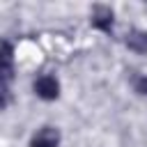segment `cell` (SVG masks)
<instances>
[{
    "instance_id": "6da1fadb",
    "label": "cell",
    "mask_w": 147,
    "mask_h": 147,
    "mask_svg": "<svg viewBox=\"0 0 147 147\" xmlns=\"http://www.w3.org/2000/svg\"><path fill=\"white\" fill-rule=\"evenodd\" d=\"M34 92H37L41 99L53 101V99H57V94H60V83L55 80V76H41V78L34 80Z\"/></svg>"
},
{
    "instance_id": "7a4b0ae2",
    "label": "cell",
    "mask_w": 147,
    "mask_h": 147,
    "mask_svg": "<svg viewBox=\"0 0 147 147\" xmlns=\"http://www.w3.org/2000/svg\"><path fill=\"white\" fill-rule=\"evenodd\" d=\"M57 145H60V133L53 126L39 129L32 136V142H30V147H57Z\"/></svg>"
},
{
    "instance_id": "3957f363",
    "label": "cell",
    "mask_w": 147,
    "mask_h": 147,
    "mask_svg": "<svg viewBox=\"0 0 147 147\" xmlns=\"http://www.w3.org/2000/svg\"><path fill=\"white\" fill-rule=\"evenodd\" d=\"M92 25H94L96 30L108 32V30L113 28V9H110V7H103V5L94 7V14H92Z\"/></svg>"
},
{
    "instance_id": "277c9868",
    "label": "cell",
    "mask_w": 147,
    "mask_h": 147,
    "mask_svg": "<svg viewBox=\"0 0 147 147\" xmlns=\"http://www.w3.org/2000/svg\"><path fill=\"white\" fill-rule=\"evenodd\" d=\"M126 46H129L131 51L147 53V34H145V32H138V30L129 32V34H126Z\"/></svg>"
},
{
    "instance_id": "5b68a950",
    "label": "cell",
    "mask_w": 147,
    "mask_h": 147,
    "mask_svg": "<svg viewBox=\"0 0 147 147\" xmlns=\"http://www.w3.org/2000/svg\"><path fill=\"white\" fill-rule=\"evenodd\" d=\"M136 92L147 96V76H140V78L136 80Z\"/></svg>"
}]
</instances>
